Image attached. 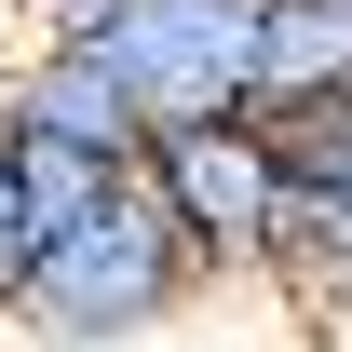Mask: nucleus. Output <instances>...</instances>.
Returning <instances> with one entry per match:
<instances>
[{
    "label": "nucleus",
    "instance_id": "nucleus-1",
    "mask_svg": "<svg viewBox=\"0 0 352 352\" xmlns=\"http://www.w3.org/2000/svg\"><path fill=\"white\" fill-rule=\"evenodd\" d=\"M204 298H217V285H204V258L176 244V217L149 204V176H122L95 217L41 230L28 298H14V325H0V339H28V352H149V339H176Z\"/></svg>",
    "mask_w": 352,
    "mask_h": 352
},
{
    "label": "nucleus",
    "instance_id": "nucleus-2",
    "mask_svg": "<svg viewBox=\"0 0 352 352\" xmlns=\"http://www.w3.org/2000/svg\"><path fill=\"white\" fill-rule=\"evenodd\" d=\"M135 176H149V204L176 217V244L204 258V285H258V271H271V230H285V149H271L258 109L163 122Z\"/></svg>",
    "mask_w": 352,
    "mask_h": 352
},
{
    "label": "nucleus",
    "instance_id": "nucleus-3",
    "mask_svg": "<svg viewBox=\"0 0 352 352\" xmlns=\"http://www.w3.org/2000/svg\"><path fill=\"white\" fill-rule=\"evenodd\" d=\"M244 41H258V0H122L109 28H95V54L122 68L135 122H217V109H258L244 95Z\"/></svg>",
    "mask_w": 352,
    "mask_h": 352
},
{
    "label": "nucleus",
    "instance_id": "nucleus-4",
    "mask_svg": "<svg viewBox=\"0 0 352 352\" xmlns=\"http://www.w3.org/2000/svg\"><path fill=\"white\" fill-rule=\"evenodd\" d=\"M0 109H28V122L82 135V149H109V163H149V122H135L122 68L95 41H14V68H0Z\"/></svg>",
    "mask_w": 352,
    "mask_h": 352
},
{
    "label": "nucleus",
    "instance_id": "nucleus-5",
    "mask_svg": "<svg viewBox=\"0 0 352 352\" xmlns=\"http://www.w3.org/2000/svg\"><path fill=\"white\" fill-rule=\"evenodd\" d=\"M271 298L298 325H352V176L339 190H285V230H271Z\"/></svg>",
    "mask_w": 352,
    "mask_h": 352
},
{
    "label": "nucleus",
    "instance_id": "nucleus-6",
    "mask_svg": "<svg viewBox=\"0 0 352 352\" xmlns=\"http://www.w3.org/2000/svg\"><path fill=\"white\" fill-rule=\"evenodd\" d=\"M244 95H352V0H258V41H244Z\"/></svg>",
    "mask_w": 352,
    "mask_h": 352
},
{
    "label": "nucleus",
    "instance_id": "nucleus-7",
    "mask_svg": "<svg viewBox=\"0 0 352 352\" xmlns=\"http://www.w3.org/2000/svg\"><path fill=\"white\" fill-rule=\"evenodd\" d=\"M0 163H14V190H28V217H41V230L95 217V204H109V190L135 176V163H109V149H82V135L28 122V109H0Z\"/></svg>",
    "mask_w": 352,
    "mask_h": 352
},
{
    "label": "nucleus",
    "instance_id": "nucleus-8",
    "mask_svg": "<svg viewBox=\"0 0 352 352\" xmlns=\"http://www.w3.org/2000/svg\"><path fill=\"white\" fill-rule=\"evenodd\" d=\"M28 258H41V217H28V190H14V163H0V325H14V298H28Z\"/></svg>",
    "mask_w": 352,
    "mask_h": 352
},
{
    "label": "nucleus",
    "instance_id": "nucleus-9",
    "mask_svg": "<svg viewBox=\"0 0 352 352\" xmlns=\"http://www.w3.org/2000/svg\"><path fill=\"white\" fill-rule=\"evenodd\" d=\"M14 14H28V0H0V68H14V41H28V28H14Z\"/></svg>",
    "mask_w": 352,
    "mask_h": 352
}]
</instances>
